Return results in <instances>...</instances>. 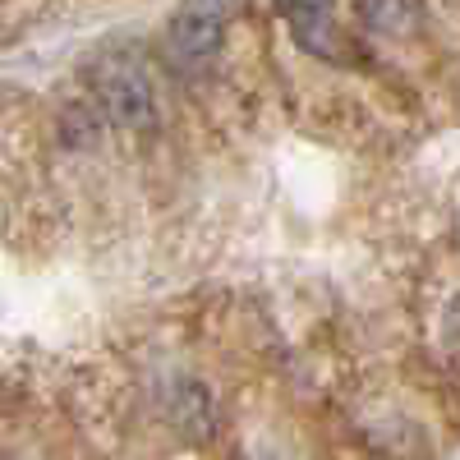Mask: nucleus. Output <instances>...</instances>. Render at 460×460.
Wrapping results in <instances>:
<instances>
[{"label":"nucleus","mask_w":460,"mask_h":460,"mask_svg":"<svg viewBox=\"0 0 460 460\" xmlns=\"http://www.w3.org/2000/svg\"><path fill=\"white\" fill-rule=\"evenodd\" d=\"M221 19L226 10H208V5H189L171 19L166 28V56L180 74H199L217 51H221Z\"/></svg>","instance_id":"nucleus-1"},{"label":"nucleus","mask_w":460,"mask_h":460,"mask_svg":"<svg viewBox=\"0 0 460 460\" xmlns=\"http://www.w3.org/2000/svg\"><path fill=\"white\" fill-rule=\"evenodd\" d=\"M97 93L120 125H147L152 120V93H147V79L138 74V65H129V60L102 65L97 69Z\"/></svg>","instance_id":"nucleus-2"},{"label":"nucleus","mask_w":460,"mask_h":460,"mask_svg":"<svg viewBox=\"0 0 460 460\" xmlns=\"http://www.w3.org/2000/svg\"><path fill=\"white\" fill-rule=\"evenodd\" d=\"M286 19H290L295 42H299L304 51H314V56H323V60H341L336 28H332L336 10H332V5H290Z\"/></svg>","instance_id":"nucleus-3"}]
</instances>
